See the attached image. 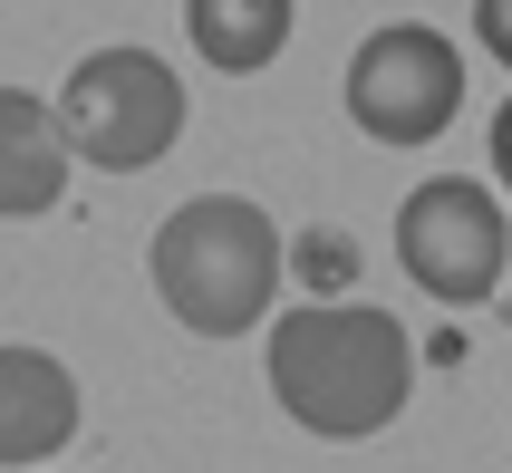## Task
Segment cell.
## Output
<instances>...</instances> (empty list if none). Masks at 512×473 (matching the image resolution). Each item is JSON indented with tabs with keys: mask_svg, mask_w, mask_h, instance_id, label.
Listing matches in <instances>:
<instances>
[{
	"mask_svg": "<svg viewBox=\"0 0 512 473\" xmlns=\"http://www.w3.org/2000/svg\"><path fill=\"white\" fill-rule=\"evenodd\" d=\"M397 261L406 280L445 309H474L503 290V261H512V232H503V203L474 184V174H435L397 203Z\"/></svg>",
	"mask_w": 512,
	"mask_h": 473,
	"instance_id": "5b68a950",
	"label": "cell"
},
{
	"mask_svg": "<svg viewBox=\"0 0 512 473\" xmlns=\"http://www.w3.org/2000/svg\"><path fill=\"white\" fill-rule=\"evenodd\" d=\"M290 261H300V271L319 280V290H348V271H358V251H348V232H300V251H290Z\"/></svg>",
	"mask_w": 512,
	"mask_h": 473,
	"instance_id": "9c48e42d",
	"label": "cell"
},
{
	"mask_svg": "<svg viewBox=\"0 0 512 473\" xmlns=\"http://www.w3.org/2000/svg\"><path fill=\"white\" fill-rule=\"evenodd\" d=\"M493 174H503V194H512V97L493 107Z\"/></svg>",
	"mask_w": 512,
	"mask_h": 473,
	"instance_id": "8fae6325",
	"label": "cell"
},
{
	"mask_svg": "<svg viewBox=\"0 0 512 473\" xmlns=\"http://www.w3.org/2000/svg\"><path fill=\"white\" fill-rule=\"evenodd\" d=\"M474 39L512 68V0H474Z\"/></svg>",
	"mask_w": 512,
	"mask_h": 473,
	"instance_id": "30bf717a",
	"label": "cell"
},
{
	"mask_svg": "<svg viewBox=\"0 0 512 473\" xmlns=\"http://www.w3.org/2000/svg\"><path fill=\"white\" fill-rule=\"evenodd\" d=\"M503 319H512V280H503Z\"/></svg>",
	"mask_w": 512,
	"mask_h": 473,
	"instance_id": "7c38bea8",
	"label": "cell"
},
{
	"mask_svg": "<svg viewBox=\"0 0 512 473\" xmlns=\"http://www.w3.org/2000/svg\"><path fill=\"white\" fill-rule=\"evenodd\" d=\"M68 194V145H58V116L39 87H0V213L10 223H39Z\"/></svg>",
	"mask_w": 512,
	"mask_h": 473,
	"instance_id": "52a82bcc",
	"label": "cell"
},
{
	"mask_svg": "<svg viewBox=\"0 0 512 473\" xmlns=\"http://www.w3.org/2000/svg\"><path fill=\"white\" fill-rule=\"evenodd\" d=\"M145 271H155V300L194 338H242L281 300V223L252 194H194L155 223Z\"/></svg>",
	"mask_w": 512,
	"mask_h": 473,
	"instance_id": "7a4b0ae2",
	"label": "cell"
},
{
	"mask_svg": "<svg viewBox=\"0 0 512 473\" xmlns=\"http://www.w3.org/2000/svg\"><path fill=\"white\" fill-rule=\"evenodd\" d=\"M290 20H300V0H184V39H194L203 68H223V78L271 68V58L290 49Z\"/></svg>",
	"mask_w": 512,
	"mask_h": 473,
	"instance_id": "ba28073f",
	"label": "cell"
},
{
	"mask_svg": "<svg viewBox=\"0 0 512 473\" xmlns=\"http://www.w3.org/2000/svg\"><path fill=\"white\" fill-rule=\"evenodd\" d=\"M416 387V338L377 300H300L271 319V396L329 445L387 435Z\"/></svg>",
	"mask_w": 512,
	"mask_h": 473,
	"instance_id": "6da1fadb",
	"label": "cell"
},
{
	"mask_svg": "<svg viewBox=\"0 0 512 473\" xmlns=\"http://www.w3.org/2000/svg\"><path fill=\"white\" fill-rule=\"evenodd\" d=\"M78 377L49 348H0V464H49L78 435Z\"/></svg>",
	"mask_w": 512,
	"mask_h": 473,
	"instance_id": "8992f818",
	"label": "cell"
},
{
	"mask_svg": "<svg viewBox=\"0 0 512 473\" xmlns=\"http://www.w3.org/2000/svg\"><path fill=\"white\" fill-rule=\"evenodd\" d=\"M49 116H58V145L87 155L97 174H145L184 136V78L155 49H87Z\"/></svg>",
	"mask_w": 512,
	"mask_h": 473,
	"instance_id": "3957f363",
	"label": "cell"
},
{
	"mask_svg": "<svg viewBox=\"0 0 512 473\" xmlns=\"http://www.w3.org/2000/svg\"><path fill=\"white\" fill-rule=\"evenodd\" d=\"M348 116L377 145H435L464 116V49L435 20H377L348 58Z\"/></svg>",
	"mask_w": 512,
	"mask_h": 473,
	"instance_id": "277c9868",
	"label": "cell"
}]
</instances>
